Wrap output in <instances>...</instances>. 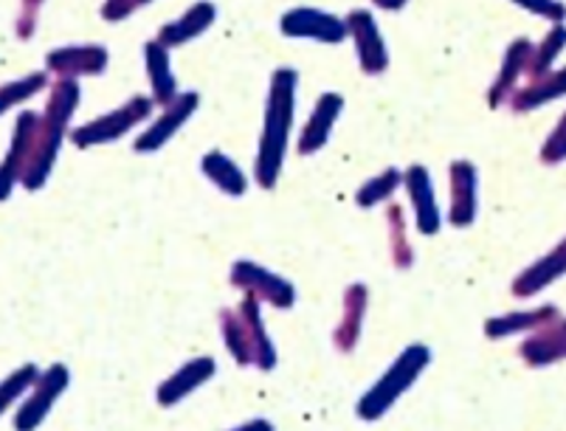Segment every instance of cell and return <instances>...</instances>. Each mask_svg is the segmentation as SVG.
<instances>
[{"label": "cell", "mask_w": 566, "mask_h": 431, "mask_svg": "<svg viewBox=\"0 0 566 431\" xmlns=\"http://www.w3.org/2000/svg\"><path fill=\"white\" fill-rule=\"evenodd\" d=\"M80 99L82 91L76 80H56L51 85L49 102H45V111L38 122V130H34L32 150H29L25 167L20 172V183L29 192H38L49 181L56 156H60V147H63L65 136H69L71 116L80 107Z\"/></svg>", "instance_id": "cell-1"}, {"label": "cell", "mask_w": 566, "mask_h": 431, "mask_svg": "<svg viewBox=\"0 0 566 431\" xmlns=\"http://www.w3.org/2000/svg\"><path fill=\"white\" fill-rule=\"evenodd\" d=\"M296 85L300 74L293 69H276L271 76V91L265 102V125H262L260 153H256L254 176L262 189H274L285 164L287 138H291L293 113H296Z\"/></svg>", "instance_id": "cell-2"}, {"label": "cell", "mask_w": 566, "mask_h": 431, "mask_svg": "<svg viewBox=\"0 0 566 431\" xmlns=\"http://www.w3.org/2000/svg\"><path fill=\"white\" fill-rule=\"evenodd\" d=\"M220 330L231 358L240 367H256L260 372H271L276 367L274 341L262 327L260 299L254 294H245L237 307L220 311Z\"/></svg>", "instance_id": "cell-3"}, {"label": "cell", "mask_w": 566, "mask_h": 431, "mask_svg": "<svg viewBox=\"0 0 566 431\" xmlns=\"http://www.w3.org/2000/svg\"><path fill=\"white\" fill-rule=\"evenodd\" d=\"M429 364H431V350L426 347V344H411V347H406V350L398 356V361L386 369L384 378H380V381L375 383L361 400H358V407H355L358 418L361 420L384 418V414L389 412V409H392L406 392H409L411 383L423 376V369L429 367Z\"/></svg>", "instance_id": "cell-4"}, {"label": "cell", "mask_w": 566, "mask_h": 431, "mask_svg": "<svg viewBox=\"0 0 566 431\" xmlns=\"http://www.w3.org/2000/svg\"><path fill=\"white\" fill-rule=\"evenodd\" d=\"M153 107H156V102L147 99V96H133L130 102H125L122 107H116V111H111L107 116H102V119L87 122V125H80L76 130H71V141H74L76 147H82V150L116 141V138L130 133L136 125H144V122L150 119Z\"/></svg>", "instance_id": "cell-5"}, {"label": "cell", "mask_w": 566, "mask_h": 431, "mask_svg": "<svg viewBox=\"0 0 566 431\" xmlns=\"http://www.w3.org/2000/svg\"><path fill=\"white\" fill-rule=\"evenodd\" d=\"M231 285L245 291V294H254L260 302L282 307V311L293 307V302H296V287L291 282L271 274V271L251 263V260H237L231 265Z\"/></svg>", "instance_id": "cell-6"}, {"label": "cell", "mask_w": 566, "mask_h": 431, "mask_svg": "<svg viewBox=\"0 0 566 431\" xmlns=\"http://www.w3.org/2000/svg\"><path fill=\"white\" fill-rule=\"evenodd\" d=\"M71 372L65 364H54L43 372V376L34 381L32 395L25 398V403L20 407L18 418H14V429L25 431V429H38L45 418H49L51 407L56 403V398L69 389Z\"/></svg>", "instance_id": "cell-7"}, {"label": "cell", "mask_w": 566, "mask_h": 431, "mask_svg": "<svg viewBox=\"0 0 566 431\" xmlns=\"http://www.w3.org/2000/svg\"><path fill=\"white\" fill-rule=\"evenodd\" d=\"M280 32L285 38H302V40H316V43H331L338 45L347 40V25L342 18L331 12H322V9H291V12L282 14Z\"/></svg>", "instance_id": "cell-8"}, {"label": "cell", "mask_w": 566, "mask_h": 431, "mask_svg": "<svg viewBox=\"0 0 566 431\" xmlns=\"http://www.w3.org/2000/svg\"><path fill=\"white\" fill-rule=\"evenodd\" d=\"M347 25V34L353 38L355 51H358V63L361 71L369 76H378L389 69V51H386L384 38H380V29L375 23L373 12L367 9H353L344 20Z\"/></svg>", "instance_id": "cell-9"}, {"label": "cell", "mask_w": 566, "mask_h": 431, "mask_svg": "<svg viewBox=\"0 0 566 431\" xmlns=\"http://www.w3.org/2000/svg\"><path fill=\"white\" fill-rule=\"evenodd\" d=\"M107 69V49L96 43L65 45L45 56V74L56 80H80V76H99Z\"/></svg>", "instance_id": "cell-10"}, {"label": "cell", "mask_w": 566, "mask_h": 431, "mask_svg": "<svg viewBox=\"0 0 566 431\" xmlns=\"http://www.w3.org/2000/svg\"><path fill=\"white\" fill-rule=\"evenodd\" d=\"M200 105V96L195 94V91H189V94H178L175 96L169 105H164V113L158 116L156 122H153L147 130L142 133V136L136 138V153H156L161 150L164 144L169 141V138L175 136V133L181 130L184 125L189 122V116H192L195 111H198Z\"/></svg>", "instance_id": "cell-11"}, {"label": "cell", "mask_w": 566, "mask_h": 431, "mask_svg": "<svg viewBox=\"0 0 566 431\" xmlns=\"http://www.w3.org/2000/svg\"><path fill=\"white\" fill-rule=\"evenodd\" d=\"M40 113L23 111L14 122V136H12V150L7 153V158L0 161V200H7L12 195L14 183L20 181V172L25 167V158L32 150L34 130H38Z\"/></svg>", "instance_id": "cell-12"}, {"label": "cell", "mask_w": 566, "mask_h": 431, "mask_svg": "<svg viewBox=\"0 0 566 431\" xmlns=\"http://www.w3.org/2000/svg\"><path fill=\"white\" fill-rule=\"evenodd\" d=\"M403 183H406V192H409L411 198V207H415L417 232L431 238V234L440 232L442 218H440V207H437L434 187H431L429 169L415 164V167H409L403 172Z\"/></svg>", "instance_id": "cell-13"}, {"label": "cell", "mask_w": 566, "mask_h": 431, "mask_svg": "<svg viewBox=\"0 0 566 431\" xmlns=\"http://www.w3.org/2000/svg\"><path fill=\"white\" fill-rule=\"evenodd\" d=\"M214 372H218V364H214V358H209V356L192 358V361L184 364L178 372H172V376H169L167 381L158 387V403H161L164 409L175 407V403H181L187 395H192L195 389L203 387L206 381H212Z\"/></svg>", "instance_id": "cell-14"}, {"label": "cell", "mask_w": 566, "mask_h": 431, "mask_svg": "<svg viewBox=\"0 0 566 431\" xmlns=\"http://www.w3.org/2000/svg\"><path fill=\"white\" fill-rule=\"evenodd\" d=\"M564 269H566V243L560 240V243L555 245L547 256L535 260L530 269H524L522 274L513 280V285H511L513 296H516V299H530V296L542 294L544 287H549L555 280H560V276H564Z\"/></svg>", "instance_id": "cell-15"}, {"label": "cell", "mask_w": 566, "mask_h": 431, "mask_svg": "<svg viewBox=\"0 0 566 431\" xmlns=\"http://www.w3.org/2000/svg\"><path fill=\"white\" fill-rule=\"evenodd\" d=\"M344 111V96L342 94H322L318 96L316 107H313L311 119H307L305 130L300 136V156H313L331 141L333 125L338 122Z\"/></svg>", "instance_id": "cell-16"}, {"label": "cell", "mask_w": 566, "mask_h": 431, "mask_svg": "<svg viewBox=\"0 0 566 431\" xmlns=\"http://www.w3.org/2000/svg\"><path fill=\"white\" fill-rule=\"evenodd\" d=\"M530 54H533V43H530L527 38H518L507 45V51H504L502 71H499L496 82H493L491 91H488V102H491V107L507 105L511 94L516 91L518 80H522V76H527Z\"/></svg>", "instance_id": "cell-17"}, {"label": "cell", "mask_w": 566, "mask_h": 431, "mask_svg": "<svg viewBox=\"0 0 566 431\" xmlns=\"http://www.w3.org/2000/svg\"><path fill=\"white\" fill-rule=\"evenodd\" d=\"M214 20H218V9H214V3H209V0H198V3L189 7L181 18L161 25V32H158L156 40L164 45V49L172 51L178 49V45H187L189 40L200 38L209 25H214Z\"/></svg>", "instance_id": "cell-18"}, {"label": "cell", "mask_w": 566, "mask_h": 431, "mask_svg": "<svg viewBox=\"0 0 566 431\" xmlns=\"http://www.w3.org/2000/svg\"><path fill=\"white\" fill-rule=\"evenodd\" d=\"M524 364L530 367H549V364H558L566 353V330L564 319H553L547 325L530 330L527 341L518 347Z\"/></svg>", "instance_id": "cell-19"}, {"label": "cell", "mask_w": 566, "mask_h": 431, "mask_svg": "<svg viewBox=\"0 0 566 431\" xmlns=\"http://www.w3.org/2000/svg\"><path fill=\"white\" fill-rule=\"evenodd\" d=\"M449 220L457 229H465L476 220V167L471 161L451 164Z\"/></svg>", "instance_id": "cell-20"}, {"label": "cell", "mask_w": 566, "mask_h": 431, "mask_svg": "<svg viewBox=\"0 0 566 431\" xmlns=\"http://www.w3.org/2000/svg\"><path fill=\"white\" fill-rule=\"evenodd\" d=\"M369 307V291L367 285L361 282H355L344 291V313L342 322H338L336 333H333V344H336V350L342 353H353L358 338H361V327H364V316H367Z\"/></svg>", "instance_id": "cell-21"}, {"label": "cell", "mask_w": 566, "mask_h": 431, "mask_svg": "<svg viewBox=\"0 0 566 431\" xmlns=\"http://www.w3.org/2000/svg\"><path fill=\"white\" fill-rule=\"evenodd\" d=\"M566 91V74L564 71H547V74L542 76H533V80L524 85V88L513 91L511 99H507V105L513 107V113H530L535 111V107L547 105V102H555L560 99Z\"/></svg>", "instance_id": "cell-22"}, {"label": "cell", "mask_w": 566, "mask_h": 431, "mask_svg": "<svg viewBox=\"0 0 566 431\" xmlns=\"http://www.w3.org/2000/svg\"><path fill=\"white\" fill-rule=\"evenodd\" d=\"M144 65L153 85V102L156 105H169L178 96V82H175L172 65H169V49H164L158 40L144 45Z\"/></svg>", "instance_id": "cell-23"}, {"label": "cell", "mask_w": 566, "mask_h": 431, "mask_svg": "<svg viewBox=\"0 0 566 431\" xmlns=\"http://www.w3.org/2000/svg\"><path fill=\"white\" fill-rule=\"evenodd\" d=\"M560 319V311L555 305L535 307V311H518V313H504V316H493L485 322V336L488 338H507L516 333H530L535 327L547 325V322Z\"/></svg>", "instance_id": "cell-24"}, {"label": "cell", "mask_w": 566, "mask_h": 431, "mask_svg": "<svg viewBox=\"0 0 566 431\" xmlns=\"http://www.w3.org/2000/svg\"><path fill=\"white\" fill-rule=\"evenodd\" d=\"M200 169H203V176L209 178V181H212L220 192L231 195V198H240V195H245V189H249V181H245L243 169L237 167V164L231 161L226 153H220V150L206 153L203 161H200Z\"/></svg>", "instance_id": "cell-25"}, {"label": "cell", "mask_w": 566, "mask_h": 431, "mask_svg": "<svg viewBox=\"0 0 566 431\" xmlns=\"http://www.w3.org/2000/svg\"><path fill=\"white\" fill-rule=\"evenodd\" d=\"M386 220H389V245H392V263L395 269L406 271L415 263V249H411L409 238H406V218L400 203H389L386 209Z\"/></svg>", "instance_id": "cell-26"}, {"label": "cell", "mask_w": 566, "mask_h": 431, "mask_svg": "<svg viewBox=\"0 0 566 431\" xmlns=\"http://www.w3.org/2000/svg\"><path fill=\"white\" fill-rule=\"evenodd\" d=\"M400 183H403V172H400V169H384L378 178L367 181L358 192H355V203L361 209L378 207V203L392 198L395 189H398Z\"/></svg>", "instance_id": "cell-27"}, {"label": "cell", "mask_w": 566, "mask_h": 431, "mask_svg": "<svg viewBox=\"0 0 566 431\" xmlns=\"http://www.w3.org/2000/svg\"><path fill=\"white\" fill-rule=\"evenodd\" d=\"M49 85V74L45 71H38V74H29L23 80H12L7 85H0V116L7 111H12L20 102H29L32 96H38L40 91Z\"/></svg>", "instance_id": "cell-28"}, {"label": "cell", "mask_w": 566, "mask_h": 431, "mask_svg": "<svg viewBox=\"0 0 566 431\" xmlns=\"http://www.w3.org/2000/svg\"><path fill=\"white\" fill-rule=\"evenodd\" d=\"M564 40H566L564 25L555 23L553 32H549L542 43L533 45V54H530V63H527V80L553 71V63L560 56V51H564Z\"/></svg>", "instance_id": "cell-29"}, {"label": "cell", "mask_w": 566, "mask_h": 431, "mask_svg": "<svg viewBox=\"0 0 566 431\" xmlns=\"http://www.w3.org/2000/svg\"><path fill=\"white\" fill-rule=\"evenodd\" d=\"M38 378H40V369L34 367V364H25V367H20L18 372H12L7 381L0 383V414L7 412V409L12 407L20 395L29 392V389L34 387V381H38Z\"/></svg>", "instance_id": "cell-30"}, {"label": "cell", "mask_w": 566, "mask_h": 431, "mask_svg": "<svg viewBox=\"0 0 566 431\" xmlns=\"http://www.w3.org/2000/svg\"><path fill=\"white\" fill-rule=\"evenodd\" d=\"M45 0H20V12L18 20H14V32H18L20 40H29L34 32H38V20L40 12H43Z\"/></svg>", "instance_id": "cell-31"}, {"label": "cell", "mask_w": 566, "mask_h": 431, "mask_svg": "<svg viewBox=\"0 0 566 431\" xmlns=\"http://www.w3.org/2000/svg\"><path fill=\"white\" fill-rule=\"evenodd\" d=\"M564 156H566V122L558 119V125H555V130L549 133V138L542 147V161L549 164V167H555V164L564 161Z\"/></svg>", "instance_id": "cell-32"}, {"label": "cell", "mask_w": 566, "mask_h": 431, "mask_svg": "<svg viewBox=\"0 0 566 431\" xmlns=\"http://www.w3.org/2000/svg\"><path fill=\"white\" fill-rule=\"evenodd\" d=\"M147 3H153V0H105V7H102V18H105L107 23H118V20L130 18L136 9L147 7Z\"/></svg>", "instance_id": "cell-33"}, {"label": "cell", "mask_w": 566, "mask_h": 431, "mask_svg": "<svg viewBox=\"0 0 566 431\" xmlns=\"http://www.w3.org/2000/svg\"><path fill=\"white\" fill-rule=\"evenodd\" d=\"M513 3H516V7H522L524 12L542 14V18L555 20V23H560V20H564V3H558V0H513Z\"/></svg>", "instance_id": "cell-34"}, {"label": "cell", "mask_w": 566, "mask_h": 431, "mask_svg": "<svg viewBox=\"0 0 566 431\" xmlns=\"http://www.w3.org/2000/svg\"><path fill=\"white\" fill-rule=\"evenodd\" d=\"M373 3L378 9H384V12H400L409 0H373Z\"/></svg>", "instance_id": "cell-35"}, {"label": "cell", "mask_w": 566, "mask_h": 431, "mask_svg": "<svg viewBox=\"0 0 566 431\" xmlns=\"http://www.w3.org/2000/svg\"><path fill=\"white\" fill-rule=\"evenodd\" d=\"M243 429H271V423H265V420H260V423H245Z\"/></svg>", "instance_id": "cell-36"}]
</instances>
